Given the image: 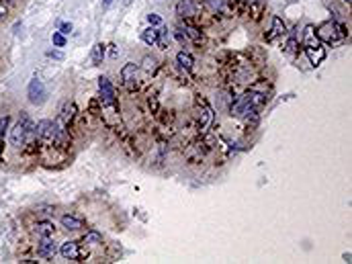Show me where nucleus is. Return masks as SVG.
<instances>
[{
    "label": "nucleus",
    "instance_id": "obj_11",
    "mask_svg": "<svg viewBox=\"0 0 352 264\" xmlns=\"http://www.w3.org/2000/svg\"><path fill=\"white\" fill-rule=\"evenodd\" d=\"M60 254L64 260H72V262H78L82 258V248L78 242H64L62 248H60Z\"/></svg>",
    "mask_w": 352,
    "mask_h": 264
},
{
    "label": "nucleus",
    "instance_id": "obj_12",
    "mask_svg": "<svg viewBox=\"0 0 352 264\" xmlns=\"http://www.w3.org/2000/svg\"><path fill=\"white\" fill-rule=\"evenodd\" d=\"M76 113H78V109H76V102L74 100H66L64 104H62V109H60V115H58V121L60 123H64L66 127H70V123L76 119Z\"/></svg>",
    "mask_w": 352,
    "mask_h": 264
},
{
    "label": "nucleus",
    "instance_id": "obj_21",
    "mask_svg": "<svg viewBox=\"0 0 352 264\" xmlns=\"http://www.w3.org/2000/svg\"><path fill=\"white\" fill-rule=\"evenodd\" d=\"M62 225H64L66 229H70V231H78V229L84 227V223H82L80 219L72 217V215H64V217H62Z\"/></svg>",
    "mask_w": 352,
    "mask_h": 264
},
{
    "label": "nucleus",
    "instance_id": "obj_5",
    "mask_svg": "<svg viewBox=\"0 0 352 264\" xmlns=\"http://www.w3.org/2000/svg\"><path fill=\"white\" fill-rule=\"evenodd\" d=\"M58 134V123L52 119H41L37 123V140L43 148H54V140Z\"/></svg>",
    "mask_w": 352,
    "mask_h": 264
},
{
    "label": "nucleus",
    "instance_id": "obj_2",
    "mask_svg": "<svg viewBox=\"0 0 352 264\" xmlns=\"http://www.w3.org/2000/svg\"><path fill=\"white\" fill-rule=\"evenodd\" d=\"M303 51H305V56H307V60H309V64L313 68L321 66V62L325 60V49H323L321 41L315 37L313 27H307L305 29V35H303Z\"/></svg>",
    "mask_w": 352,
    "mask_h": 264
},
{
    "label": "nucleus",
    "instance_id": "obj_28",
    "mask_svg": "<svg viewBox=\"0 0 352 264\" xmlns=\"http://www.w3.org/2000/svg\"><path fill=\"white\" fill-rule=\"evenodd\" d=\"M147 23H149L152 27H160V25H162V17L156 15V13H149V15H147Z\"/></svg>",
    "mask_w": 352,
    "mask_h": 264
},
{
    "label": "nucleus",
    "instance_id": "obj_30",
    "mask_svg": "<svg viewBox=\"0 0 352 264\" xmlns=\"http://www.w3.org/2000/svg\"><path fill=\"white\" fill-rule=\"evenodd\" d=\"M174 35H176V39H179V43H181V45H185V43H187V37H185V33H183L181 29H176V31H174Z\"/></svg>",
    "mask_w": 352,
    "mask_h": 264
},
{
    "label": "nucleus",
    "instance_id": "obj_14",
    "mask_svg": "<svg viewBox=\"0 0 352 264\" xmlns=\"http://www.w3.org/2000/svg\"><path fill=\"white\" fill-rule=\"evenodd\" d=\"M283 35H287V25H285V21L281 19V17H272V27H270V33H266L264 35V41H274L276 37H283Z\"/></svg>",
    "mask_w": 352,
    "mask_h": 264
},
{
    "label": "nucleus",
    "instance_id": "obj_18",
    "mask_svg": "<svg viewBox=\"0 0 352 264\" xmlns=\"http://www.w3.org/2000/svg\"><path fill=\"white\" fill-rule=\"evenodd\" d=\"M264 9H266L264 0H250V3H248V13H250V17H252L254 21H260Z\"/></svg>",
    "mask_w": 352,
    "mask_h": 264
},
{
    "label": "nucleus",
    "instance_id": "obj_20",
    "mask_svg": "<svg viewBox=\"0 0 352 264\" xmlns=\"http://www.w3.org/2000/svg\"><path fill=\"white\" fill-rule=\"evenodd\" d=\"M170 43H172V35H170V31L168 29H158V41H156V45H160V49H168L170 47Z\"/></svg>",
    "mask_w": 352,
    "mask_h": 264
},
{
    "label": "nucleus",
    "instance_id": "obj_24",
    "mask_svg": "<svg viewBox=\"0 0 352 264\" xmlns=\"http://www.w3.org/2000/svg\"><path fill=\"white\" fill-rule=\"evenodd\" d=\"M103 58H105V45L103 43H96L94 49H92V64L94 66L103 64Z\"/></svg>",
    "mask_w": 352,
    "mask_h": 264
},
{
    "label": "nucleus",
    "instance_id": "obj_25",
    "mask_svg": "<svg viewBox=\"0 0 352 264\" xmlns=\"http://www.w3.org/2000/svg\"><path fill=\"white\" fill-rule=\"evenodd\" d=\"M52 43H54L56 47H66V35L60 33V31H56V33L52 35Z\"/></svg>",
    "mask_w": 352,
    "mask_h": 264
},
{
    "label": "nucleus",
    "instance_id": "obj_13",
    "mask_svg": "<svg viewBox=\"0 0 352 264\" xmlns=\"http://www.w3.org/2000/svg\"><path fill=\"white\" fill-rule=\"evenodd\" d=\"M56 256V242L52 237H39V244H37V258H43V260H49Z\"/></svg>",
    "mask_w": 352,
    "mask_h": 264
},
{
    "label": "nucleus",
    "instance_id": "obj_35",
    "mask_svg": "<svg viewBox=\"0 0 352 264\" xmlns=\"http://www.w3.org/2000/svg\"><path fill=\"white\" fill-rule=\"evenodd\" d=\"M342 3H344V5H348V7H350V5H352V0H342Z\"/></svg>",
    "mask_w": 352,
    "mask_h": 264
},
{
    "label": "nucleus",
    "instance_id": "obj_16",
    "mask_svg": "<svg viewBox=\"0 0 352 264\" xmlns=\"http://www.w3.org/2000/svg\"><path fill=\"white\" fill-rule=\"evenodd\" d=\"M33 233H35L37 237H54L56 227H54L52 221H37L35 227H33Z\"/></svg>",
    "mask_w": 352,
    "mask_h": 264
},
{
    "label": "nucleus",
    "instance_id": "obj_31",
    "mask_svg": "<svg viewBox=\"0 0 352 264\" xmlns=\"http://www.w3.org/2000/svg\"><path fill=\"white\" fill-rule=\"evenodd\" d=\"M60 33H64V35L72 33V25L70 23H60Z\"/></svg>",
    "mask_w": 352,
    "mask_h": 264
},
{
    "label": "nucleus",
    "instance_id": "obj_27",
    "mask_svg": "<svg viewBox=\"0 0 352 264\" xmlns=\"http://www.w3.org/2000/svg\"><path fill=\"white\" fill-rule=\"evenodd\" d=\"M9 115H5V117H0V144H3V140H5V134H7V127H9Z\"/></svg>",
    "mask_w": 352,
    "mask_h": 264
},
{
    "label": "nucleus",
    "instance_id": "obj_3",
    "mask_svg": "<svg viewBox=\"0 0 352 264\" xmlns=\"http://www.w3.org/2000/svg\"><path fill=\"white\" fill-rule=\"evenodd\" d=\"M315 37H317L321 43L338 45V43H342V41L348 37V31H346V27H344L342 23H338V21H325V23H321V25L317 27Z\"/></svg>",
    "mask_w": 352,
    "mask_h": 264
},
{
    "label": "nucleus",
    "instance_id": "obj_10",
    "mask_svg": "<svg viewBox=\"0 0 352 264\" xmlns=\"http://www.w3.org/2000/svg\"><path fill=\"white\" fill-rule=\"evenodd\" d=\"M137 74H139V68H137V64H133V62H129V64H125V66L121 68L123 86H125L127 90H131V92L137 88Z\"/></svg>",
    "mask_w": 352,
    "mask_h": 264
},
{
    "label": "nucleus",
    "instance_id": "obj_26",
    "mask_svg": "<svg viewBox=\"0 0 352 264\" xmlns=\"http://www.w3.org/2000/svg\"><path fill=\"white\" fill-rule=\"evenodd\" d=\"M297 47H299V39H297L295 35L289 37V41H287V45H285V51H287V54H295Z\"/></svg>",
    "mask_w": 352,
    "mask_h": 264
},
{
    "label": "nucleus",
    "instance_id": "obj_8",
    "mask_svg": "<svg viewBox=\"0 0 352 264\" xmlns=\"http://www.w3.org/2000/svg\"><path fill=\"white\" fill-rule=\"evenodd\" d=\"M27 96H29V102H31V104H43V102L47 100V90H45V84H43L39 78H33V80L29 82Z\"/></svg>",
    "mask_w": 352,
    "mask_h": 264
},
{
    "label": "nucleus",
    "instance_id": "obj_33",
    "mask_svg": "<svg viewBox=\"0 0 352 264\" xmlns=\"http://www.w3.org/2000/svg\"><path fill=\"white\" fill-rule=\"evenodd\" d=\"M47 56H49V58H56V60H64V54H62V51H54V49H49V51H47Z\"/></svg>",
    "mask_w": 352,
    "mask_h": 264
},
{
    "label": "nucleus",
    "instance_id": "obj_9",
    "mask_svg": "<svg viewBox=\"0 0 352 264\" xmlns=\"http://www.w3.org/2000/svg\"><path fill=\"white\" fill-rule=\"evenodd\" d=\"M179 29L185 33L187 41H193L195 45H205V41H207L205 33H203V31H201L197 25H193L191 21H185V19H183V23L179 25Z\"/></svg>",
    "mask_w": 352,
    "mask_h": 264
},
{
    "label": "nucleus",
    "instance_id": "obj_29",
    "mask_svg": "<svg viewBox=\"0 0 352 264\" xmlns=\"http://www.w3.org/2000/svg\"><path fill=\"white\" fill-rule=\"evenodd\" d=\"M147 104H149L152 113H158V98H156V96H149V98H147Z\"/></svg>",
    "mask_w": 352,
    "mask_h": 264
},
{
    "label": "nucleus",
    "instance_id": "obj_32",
    "mask_svg": "<svg viewBox=\"0 0 352 264\" xmlns=\"http://www.w3.org/2000/svg\"><path fill=\"white\" fill-rule=\"evenodd\" d=\"M7 13H9V9H7V5L0 0V21H3L5 17H7Z\"/></svg>",
    "mask_w": 352,
    "mask_h": 264
},
{
    "label": "nucleus",
    "instance_id": "obj_23",
    "mask_svg": "<svg viewBox=\"0 0 352 264\" xmlns=\"http://www.w3.org/2000/svg\"><path fill=\"white\" fill-rule=\"evenodd\" d=\"M82 244H88V246H96V244H103V235H100L98 231L90 229V231H86V233H84V237H82Z\"/></svg>",
    "mask_w": 352,
    "mask_h": 264
},
{
    "label": "nucleus",
    "instance_id": "obj_34",
    "mask_svg": "<svg viewBox=\"0 0 352 264\" xmlns=\"http://www.w3.org/2000/svg\"><path fill=\"white\" fill-rule=\"evenodd\" d=\"M111 3H113V0H103V7H109Z\"/></svg>",
    "mask_w": 352,
    "mask_h": 264
},
{
    "label": "nucleus",
    "instance_id": "obj_15",
    "mask_svg": "<svg viewBox=\"0 0 352 264\" xmlns=\"http://www.w3.org/2000/svg\"><path fill=\"white\" fill-rule=\"evenodd\" d=\"M201 3L207 7V11L215 17L225 15L228 13V0H201Z\"/></svg>",
    "mask_w": 352,
    "mask_h": 264
},
{
    "label": "nucleus",
    "instance_id": "obj_1",
    "mask_svg": "<svg viewBox=\"0 0 352 264\" xmlns=\"http://www.w3.org/2000/svg\"><path fill=\"white\" fill-rule=\"evenodd\" d=\"M266 100H268L266 90H260L258 86H252L248 92H244L242 96H238V100H234L230 104V115L238 117V119H244L252 111H260V107L266 104Z\"/></svg>",
    "mask_w": 352,
    "mask_h": 264
},
{
    "label": "nucleus",
    "instance_id": "obj_17",
    "mask_svg": "<svg viewBox=\"0 0 352 264\" xmlns=\"http://www.w3.org/2000/svg\"><path fill=\"white\" fill-rule=\"evenodd\" d=\"M176 64H179L181 70L185 72H191L193 66H195V58L189 54V51H179V56H176Z\"/></svg>",
    "mask_w": 352,
    "mask_h": 264
},
{
    "label": "nucleus",
    "instance_id": "obj_4",
    "mask_svg": "<svg viewBox=\"0 0 352 264\" xmlns=\"http://www.w3.org/2000/svg\"><path fill=\"white\" fill-rule=\"evenodd\" d=\"M98 100L103 104V109H109V111H117V92H115V86L111 84V80L107 76H100L98 78Z\"/></svg>",
    "mask_w": 352,
    "mask_h": 264
},
{
    "label": "nucleus",
    "instance_id": "obj_7",
    "mask_svg": "<svg viewBox=\"0 0 352 264\" xmlns=\"http://www.w3.org/2000/svg\"><path fill=\"white\" fill-rule=\"evenodd\" d=\"M176 15L185 21H195L201 17V0H181L176 5Z\"/></svg>",
    "mask_w": 352,
    "mask_h": 264
},
{
    "label": "nucleus",
    "instance_id": "obj_22",
    "mask_svg": "<svg viewBox=\"0 0 352 264\" xmlns=\"http://www.w3.org/2000/svg\"><path fill=\"white\" fill-rule=\"evenodd\" d=\"M141 41L147 45H156L158 41V29L156 27H147L145 31H141Z\"/></svg>",
    "mask_w": 352,
    "mask_h": 264
},
{
    "label": "nucleus",
    "instance_id": "obj_6",
    "mask_svg": "<svg viewBox=\"0 0 352 264\" xmlns=\"http://www.w3.org/2000/svg\"><path fill=\"white\" fill-rule=\"evenodd\" d=\"M195 121H197V131L205 134L213 121V109L207 104V100H197V111H195Z\"/></svg>",
    "mask_w": 352,
    "mask_h": 264
},
{
    "label": "nucleus",
    "instance_id": "obj_19",
    "mask_svg": "<svg viewBox=\"0 0 352 264\" xmlns=\"http://www.w3.org/2000/svg\"><path fill=\"white\" fill-rule=\"evenodd\" d=\"M158 68H160V66H158V60H156V58H152V56H145V58H143L141 70H143L145 76H156Z\"/></svg>",
    "mask_w": 352,
    "mask_h": 264
}]
</instances>
